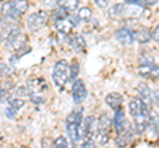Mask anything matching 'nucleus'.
Wrapping results in <instances>:
<instances>
[{
    "instance_id": "obj_1",
    "label": "nucleus",
    "mask_w": 159,
    "mask_h": 148,
    "mask_svg": "<svg viewBox=\"0 0 159 148\" xmlns=\"http://www.w3.org/2000/svg\"><path fill=\"white\" fill-rule=\"evenodd\" d=\"M81 124L82 111H72L66 118V134L74 146L81 144Z\"/></svg>"
},
{
    "instance_id": "obj_2",
    "label": "nucleus",
    "mask_w": 159,
    "mask_h": 148,
    "mask_svg": "<svg viewBox=\"0 0 159 148\" xmlns=\"http://www.w3.org/2000/svg\"><path fill=\"white\" fill-rule=\"evenodd\" d=\"M52 78L54 81V85L58 89H62L68 83V81H70V65L65 60L57 61L53 66Z\"/></svg>"
},
{
    "instance_id": "obj_3",
    "label": "nucleus",
    "mask_w": 159,
    "mask_h": 148,
    "mask_svg": "<svg viewBox=\"0 0 159 148\" xmlns=\"http://www.w3.org/2000/svg\"><path fill=\"white\" fill-rule=\"evenodd\" d=\"M27 8H28L27 0H8V2L3 4L2 15H3V17L19 19L21 15L25 13Z\"/></svg>"
},
{
    "instance_id": "obj_4",
    "label": "nucleus",
    "mask_w": 159,
    "mask_h": 148,
    "mask_svg": "<svg viewBox=\"0 0 159 148\" xmlns=\"http://www.w3.org/2000/svg\"><path fill=\"white\" fill-rule=\"evenodd\" d=\"M110 130H111V120L106 114L101 115L97 124L96 131V141L99 146H105L110 139Z\"/></svg>"
},
{
    "instance_id": "obj_5",
    "label": "nucleus",
    "mask_w": 159,
    "mask_h": 148,
    "mask_svg": "<svg viewBox=\"0 0 159 148\" xmlns=\"http://www.w3.org/2000/svg\"><path fill=\"white\" fill-rule=\"evenodd\" d=\"M133 122L134 128H135L137 134H143L148 128V118H150V107L145 106L141 111L133 114Z\"/></svg>"
},
{
    "instance_id": "obj_6",
    "label": "nucleus",
    "mask_w": 159,
    "mask_h": 148,
    "mask_svg": "<svg viewBox=\"0 0 159 148\" xmlns=\"http://www.w3.org/2000/svg\"><path fill=\"white\" fill-rule=\"evenodd\" d=\"M48 19H49L48 12H45V11H37L32 15H29L28 20H27V25L29 28V31L36 32L39 29L44 28L48 23Z\"/></svg>"
},
{
    "instance_id": "obj_7",
    "label": "nucleus",
    "mask_w": 159,
    "mask_h": 148,
    "mask_svg": "<svg viewBox=\"0 0 159 148\" xmlns=\"http://www.w3.org/2000/svg\"><path fill=\"white\" fill-rule=\"evenodd\" d=\"M17 29H20V27L16 23V19L4 17L3 20H0V41H7L8 37Z\"/></svg>"
},
{
    "instance_id": "obj_8",
    "label": "nucleus",
    "mask_w": 159,
    "mask_h": 148,
    "mask_svg": "<svg viewBox=\"0 0 159 148\" xmlns=\"http://www.w3.org/2000/svg\"><path fill=\"white\" fill-rule=\"evenodd\" d=\"M28 41V37L24 34L20 29H17L16 32H13L11 36L8 37V40L6 41V45L9 49H13V50H20L25 46V44Z\"/></svg>"
},
{
    "instance_id": "obj_9",
    "label": "nucleus",
    "mask_w": 159,
    "mask_h": 148,
    "mask_svg": "<svg viewBox=\"0 0 159 148\" xmlns=\"http://www.w3.org/2000/svg\"><path fill=\"white\" fill-rule=\"evenodd\" d=\"M72 95H73V99L77 105L78 103H82L86 99L88 90H86V86H85V83H84L82 80H74L73 85H72Z\"/></svg>"
},
{
    "instance_id": "obj_10",
    "label": "nucleus",
    "mask_w": 159,
    "mask_h": 148,
    "mask_svg": "<svg viewBox=\"0 0 159 148\" xmlns=\"http://www.w3.org/2000/svg\"><path fill=\"white\" fill-rule=\"evenodd\" d=\"M74 25H76V23H74L69 16L58 17L54 20V27H56L57 32L62 33V34H69L72 32V29L74 28Z\"/></svg>"
},
{
    "instance_id": "obj_11",
    "label": "nucleus",
    "mask_w": 159,
    "mask_h": 148,
    "mask_svg": "<svg viewBox=\"0 0 159 148\" xmlns=\"http://www.w3.org/2000/svg\"><path fill=\"white\" fill-rule=\"evenodd\" d=\"M27 87L29 93H37V94H44L48 90V83L43 78H29L27 81Z\"/></svg>"
},
{
    "instance_id": "obj_12",
    "label": "nucleus",
    "mask_w": 159,
    "mask_h": 148,
    "mask_svg": "<svg viewBox=\"0 0 159 148\" xmlns=\"http://www.w3.org/2000/svg\"><path fill=\"white\" fill-rule=\"evenodd\" d=\"M116 40L119 44H122V45H131L135 41V38H134V31L127 29V28L118 29L116 32Z\"/></svg>"
},
{
    "instance_id": "obj_13",
    "label": "nucleus",
    "mask_w": 159,
    "mask_h": 148,
    "mask_svg": "<svg viewBox=\"0 0 159 148\" xmlns=\"http://www.w3.org/2000/svg\"><path fill=\"white\" fill-rule=\"evenodd\" d=\"M137 89H138L139 98L142 99V102L150 107V106L152 105V91L150 90V87H148L146 83L142 82V83H139Z\"/></svg>"
},
{
    "instance_id": "obj_14",
    "label": "nucleus",
    "mask_w": 159,
    "mask_h": 148,
    "mask_svg": "<svg viewBox=\"0 0 159 148\" xmlns=\"http://www.w3.org/2000/svg\"><path fill=\"white\" fill-rule=\"evenodd\" d=\"M69 45L74 49L76 53H82L85 50L86 42H85V38L80 36V34H72V36H69Z\"/></svg>"
},
{
    "instance_id": "obj_15",
    "label": "nucleus",
    "mask_w": 159,
    "mask_h": 148,
    "mask_svg": "<svg viewBox=\"0 0 159 148\" xmlns=\"http://www.w3.org/2000/svg\"><path fill=\"white\" fill-rule=\"evenodd\" d=\"M113 126L116 128V131L119 132L121 130L125 128V126L127 124V120L125 119V112H123V108H119L116 111V115L113 116Z\"/></svg>"
},
{
    "instance_id": "obj_16",
    "label": "nucleus",
    "mask_w": 159,
    "mask_h": 148,
    "mask_svg": "<svg viewBox=\"0 0 159 148\" xmlns=\"http://www.w3.org/2000/svg\"><path fill=\"white\" fill-rule=\"evenodd\" d=\"M106 103L110 106L114 111L122 108V103H123V97L118 93H110L107 97H106Z\"/></svg>"
},
{
    "instance_id": "obj_17",
    "label": "nucleus",
    "mask_w": 159,
    "mask_h": 148,
    "mask_svg": "<svg viewBox=\"0 0 159 148\" xmlns=\"http://www.w3.org/2000/svg\"><path fill=\"white\" fill-rule=\"evenodd\" d=\"M134 38H135V41L141 42V44H146L151 40V32L148 31L147 28H139L138 31H134Z\"/></svg>"
},
{
    "instance_id": "obj_18",
    "label": "nucleus",
    "mask_w": 159,
    "mask_h": 148,
    "mask_svg": "<svg viewBox=\"0 0 159 148\" xmlns=\"http://www.w3.org/2000/svg\"><path fill=\"white\" fill-rule=\"evenodd\" d=\"M145 7L138 6V4H133V3H126L125 7V15L126 16H131V17H139L143 13Z\"/></svg>"
},
{
    "instance_id": "obj_19",
    "label": "nucleus",
    "mask_w": 159,
    "mask_h": 148,
    "mask_svg": "<svg viewBox=\"0 0 159 148\" xmlns=\"http://www.w3.org/2000/svg\"><path fill=\"white\" fill-rule=\"evenodd\" d=\"M125 7H126V3H117L111 6V8L109 9L107 15L113 19H119L122 16H125Z\"/></svg>"
},
{
    "instance_id": "obj_20",
    "label": "nucleus",
    "mask_w": 159,
    "mask_h": 148,
    "mask_svg": "<svg viewBox=\"0 0 159 148\" xmlns=\"http://www.w3.org/2000/svg\"><path fill=\"white\" fill-rule=\"evenodd\" d=\"M57 6L62 7L64 9H66V11L70 13L78 8V0H58Z\"/></svg>"
},
{
    "instance_id": "obj_21",
    "label": "nucleus",
    "mask_w": 159,
    "mask_h": 148,
    "mask_svg": "<svg viewBox=\"0 0 159 148\" xmlns=\"http://www.w3.org/2000/svg\"><path fill=\"white\" fill-rule=\"evenodd\" d=\"M148 127L152 128L154 132H159V116L151 108H150V118H148Z\"/></svg>"
},
{
    "instance_id": "obj_22",
    "label": "nucleus",
    "mask_w": 159,
    "mask_h": 148,
    "mask_svg": "<svg viewBox=\"0 0 159 148\" xmlns=\"http://www.w3.org/2000/svg\"><path fill=\"white\" fill-rule=\"evenodd\" d=\"M92 9L90 8H88V7H82V8H80L78 9V12H77V19L78 20H81V21H90V19H92Z\"/></svg>"
},
{
    "instance_id": "obj_23",
    "label": "nucleus",
    "mask_w": 159,
    "mask_h": 148,
    "mask_svg": "<svg viewBox=\"0 0 159 148\" xmlns=\"http://www.w3.org/2000/svg\"><path fill=\"white\" fill-rule=\"evenodd\" d=\"M24 105H25V99H23V98L16 97V98H9V99H8V106L12 107V108H15V110H17V111H19Z\"/></svg>"
},
{
    "instance_id": "obj_24",
    "label": "nucleus",
    "mask_w": 159,
    "mask_h": 148,
    "mask_svg": "<svg viewBox=\"0 0 159 148\" xmlns=\"http://www.w3.org/2000/svg\"><path fill=\"white\" fill-rule=\"evenodd\" d=\"M127 3L138 4V6H142V7H150V6L157 4L158 0H127Z\"/></svg>"
},
{
    "instance_id": "obj_25",
    "label": "nucleus",
    "mask_w": 159,
    "mask_h": 148,
    "mask_svg": "<svg viewBox=\"0 0 159 148\" xmlns=\"http://www.w3.org/2000/svg\"><path fill=\"white\" fill-rule=\"evenodd\" d=\"M15 95L19 97V98H28L29 97V90H28V87L27 86H20L17 87L16 90H15Z\"/></svg>"
},
{
    "instance_id": "obj_26",
    "label": "nucleus",
    "mask_w": 159,
    "mask_h": 148,
    "mask_svg": "<svg viewBox=\"0 0 159 148\" xmlns=\"http://www.w3.org/2000/svg\"><path fill=\"white\" fill-rule=\"evenodd\" d=\"M148 78L150 80H157L159 81V66L158 65H151L150 67V73H148Z\"/></svg>"
},
{
    "instance_id": "obj_27",
    "label": "nucleus",
    "mask_w": 159,
    "mask_h": 148,
    "mask_svg": "<svg viewBox=\"0 0 159 148\" xmlns=\"http://www.w3.org/2000/svg\"><path fill=\"white\" fill-rule=\"evenodd\" d=\"M68 144H69V143H68V139H66L65 136H58L57 139L53 141V146H54V147L66 148V147H68Z\"/></svg>"
},
{
    "instance_id": "obj_28",
    "label": "nucleus",
    "mask_w": 159,
    "mask_h": 148,
    "mask_svg": "<svg viewBox=\"0 0 159 148\" xmlns=\"http://www.w3.org/2000/svg\"><path fill=\"white\" fill-rule=\"evenodd\" d=\"M80 72V66L77 61H73V63L70 65V80H77V74Z\"/></svg>"
},
{
    "instance_id": "obj_29",
    "label": "nucleus",
    "mask_w": 159,
    "mask_h": 148,
    "mask_svg": "<svg viewBox=\"0 0 159 148\" xmlns=\"http://www.w3.org/2000/svg\"><path fill=\"white\" fill-rule=\"evenodd\" d=\"M12 73V67H9L8 65H6V63H2L0 62V74L2 76H9V74Z\"/></svg>"
},
{
    "instance_id": "obj_30",
    "label": "nucleus",
    "mask_w": 159,
    "mask_h": 148,
    "mask_svg": "<svg viewBox=\"0 0 159 148\" xmlns=\"http://www.w3.org/2000/svg\"><path fill=\"white\" fill-rule=\"evenodd\" d=\"M11 94H9V90L7 89H4L3 86H0V101L4 102V101H8Z\"/></svg>"
},
{
    "instance_id": "obj_31",
    "label": "nucleus",
    "mask_w": 159,
    "mask_h": 148,
    "mask_svg": "<svg viewBox=\"0 0 159 148\" xmlns=\"http://www.w3.org/2000/svg\"><path fill=\"white\" fill-rule=\"evenodd\" d=\"M139 62L141 63H146V65H152L154 63V57H151V56H142L141 57V60H139Z\"/></svg>"
},
{
    "instance_id": "obj_32",
    "label": "nucleus",
    "mask_w": 159,
    "mask_h": 148,
    "mask_svg": "<svg viewBox=\"0 0 159 148\" xmlns=\"http://www.w3.org/2000/svg\"><path fill=\"white\" fill-rule=\"evenodd\" d=\"M17 110H15V108H12V107H7L6 108V115H7V118H11V119H12V118H15V116H16L17 115Z\"/></svg>"
},
{
    "instance_id": "obj_33",
    "label": "nucleus",
    "mask_w": 159,
    "mask_h": 148,
    "mask_svg": "<svg viewBox=\"0 0 159 148\" xmlns=\"http://www.w3.org/2000/svg\"><path fill=\"white\" fill-rule=\"evenodd\" d=\"M0 86H3L4 89H7V90H9V91H11L12 89H15V83H13L12 81H9V80H6L4 82H2V83H0Z\"/></svg>"
},
{
    "instance_id": "obj_34",
    "label": "nucleus",
    "mask_w": 159,
    "mask_h": 148,
    "mask_svg": "<svg viewBox=\"0 0 159 148\" xmlns=\"http://www.w3.org/2000/svg\"><path fill=\"white\" fill-rule=\"evenodd\" d=\"M94 3L99 8H106L109 6V3H110V0H94Z\"/></svg>"
},
{
    "instance_id": "obj_35",
    "label": "nucleus",
    "mask_w": 159,
    "mask_h": 148,
    "mask_svg": "<svg viewBox=\"0 0 159 148\" xmlns=\"http://www.w3.org/2000/svg\"><path fill=\"white\" fill-rule=\"evenodd\" d=\"M152 103H155V105L159 107V89L152 91Z\"/></svg>"
},
{
    "instance_id": "obj_36",
    "label": "nucleus",
    "mask_w": 159,
    "mask_h": 148,
    "mask_svg": "<svg viewBox=\"0 0 159 148\" xmlns=\"http://www.w3.org/2000/svg\"><path fill=\"white\" fill-rule=\"evenodd\" d=\"M151 37H152L157 42H159V25H157L155 28L152 29V32H151Z\"/></svg>"
},
{
    "instance_id": "obj_37",
    "label": "nucleus",
    "mask_w": 159,
    "mask_h": 148,
    "mask_svg": "<svg viewBox=\"0 0 159 148\" xmlns=\"http://www.w3.org/2000/svg\"><path fill=\"white\" fill-rule=\"evenodd\" d=\"M0 2H4V0H0Z\"/></svg>"
}]
</instances>
